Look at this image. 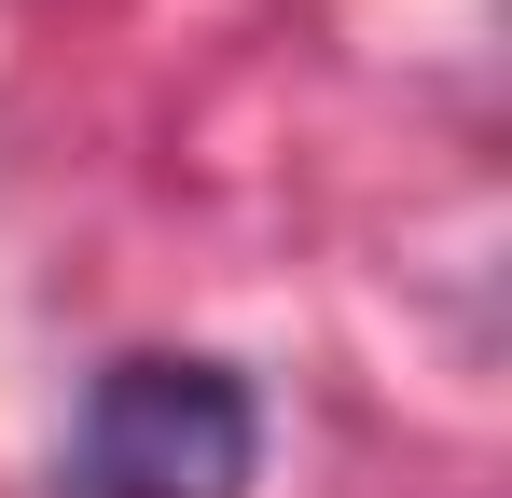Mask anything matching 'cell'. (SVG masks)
Returning <instances> with one entry per match:
<instances>
[{"label": "cell", "mask_w": 512, "mask_h": 498, "mask_svg": "<svg viewBox=\"0 0 512 498\" xmlns=\"http://www.w3.org/2000/svg\"><path fill=\"white\" fill-rule=\"evenodd\" d=\"M263 415L222 360H111L70 429V498H250Z\"/></svg>", "instance_id": "6da1fadb"}]
</instances>
